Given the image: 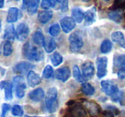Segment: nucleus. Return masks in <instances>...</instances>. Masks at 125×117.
<instances>
[{
    "label": "nucleus",
    "instance_id": "nucleus-15",
    "mask_svg": "<svg viewBox=\"0 0 125 117\" xmlns=\"http://www.w3.org/2000/svg\"><path fill=\"white\" fill-rule=\"evenodd\" d=\"M70 75H71V71L68 67H63V68H58L55 72L56 79L62 81V82H66L70 78Z\"/></svg>",
    "mask_w": 125,
    "mask_h": 117
},
{
    "label": "nucleus",
    "instance_id": "nucleus-7",
    "mask_svg": "<svg viewBox=\"0 0 125 117\" xmlns=\"http://www.w3.org/2000/svg\"><path fill=\"white\" fill-rule=\"evenodd\" d=\"M71 117H87V112L84 106L81 104H74L69 109Z\"/></svg>",
    "mask_w": 125,
    "mask_h": 117
},
{
    "label": "nucleus",
    "instance_id": "nucleus-22",
    "mask_svg": "<svg viewBox=\"0 0 125 117\" xmlns=\"http://www.w3.org/2000/svg\"><path fill=\"white\" fill-rule=\"evenodd\" d=\"M96 19V9L91 8L90 10H87L84 13V21H85L86 25H91L94 23Z\"/></svg>",
    "mask_w": 125,
    "mask_h": 117
},
{
    "label": "nucleus",
    "instance_id": "nucleus-20",
    "mask_svg": "<svg viewBox=\"0 0 125 117\" xmlns=\"http://www.w3.org/2000/svg\"><path fill=\"white\" fill-rule=\"evenodd\" d=\"M112 39L113 42L117 43L118 45H120L122 48H125V37L124 33L120 31L113 32L111 35Z\"/></svg>",
    "mask_w": 125,
    "mask_h": 117
},
{
    "label": "nucleus",
    "instance_id": "nucleus-26",
    "mask_svg": "<svg viewBox=\"0 0 125 117\" xmlns=\"http://www.w3.org/2000/svg\"><path fill=\"white\" fill-rule=\"evenodd\" d=\"M44 36H43V33L42 32L41 29H38L34 33L32 36V40L37 45H43V42H44Z\"/></svg>",
    "mask_w": 125,
    "mask_h": 117
},
{
    "label": "nucleus",
    "instance_id": "nucleus-21",
    "mask_svg": "<svg viewBox=\"0 0 125 117\" xmlns=\"http://www.w3.org/2000/svg\"><path fill=\"white\" fill-rule=\"evenodd\" d=\"M44 95V91L42 88H37V89L33 90L32 91H31L28 97L31 100L34 101V102H40L43 99Z\"/></svg>",
    "mask_w": 125,
    "mask_h": 117
},
{
    "label": "nucleus",
    "instance_id": "nucleus-41",
    "mask_svg": "<svg viewBox=\"0 0 125 117\" xmlns=\"http://www.w3.org/2000/svg\"><path fill=\"white\" fill-rule=\"evenodd\" d=\"M24 117H41V116H25Z\"/></svg>",
    "mask_w": 125,
    "mask_h": 117
},
{
    "label": "nucleus",
    "instance_id": "nucleus-34",
    "mask_svg": "<svg viewBox=\"0 0 125 117\" xmlns=\"http://www.w3.org/2000/svg\"><path fill=\"white\" fill-rule=\"evenodd\" d=\"M53 74H54L53 68L50 65H47L43 71V77L44 78V79H50L53 76Z\"/></svg>",
    "mask_w": 125,
    "mask_h": 117
},
{
    "label": "nucleus",
    "instance_id": "nucleus-39",
    "mask_svg": "<svg viewBox=\"0 0 125 117\" xmlns=\"http://www.w3.org/2000/svg\"><path fill=\"white\" fill-rule=\"evenodd\" d=\"M23 1V7L24 8H28V6H29L30 3H31V0H22Z\"/></svg>",
    "mask_w": 125,
    "mask_h": 117
},
{
    "label": "nucleus",
    "instance_id": "nucleus-6",
    "mask_svg": "<svg viewBox=\"0 0 125 117\" xmlns=\"http://www.w3.org/2000/svg\"><path fill=\"white\" fill-rule=\"evenodd\" d=\"M107 58L105 56L98 57L96 59V65H97V77L101 79L106 75L107 73Z\"/></svg>",
    "mask_w": 125,
    "mask_h": 117
},
{
    "label": "nucleus",
    "instance_id": "nucleus-40",
    "mask_svg": "<svg viewBox=\"0 0 125 117\" xmlns=\"http://www.w3.org/2000/svg\"><path fill=\"white\" fill-rule=\"evenodd\" d=\"M4 6V0H0V9L3 8Z\"/></svg>",
    "mask_w": 125,
    "mask_h": 117
},
{
    "label": "nucleus",
    "instance_id": "nucleus-11",
    "mask_svg": "<svg viewBox=\"0 0 125 117\" xmlns=\"http://www.w3.org/2000/svg\"><path fill=\"white\" fill-rule=\"evenodd\" d=\"M16 37L20 41H25L29 34V27L26 23H21L17 26Z\"/></svg>",
    "mask_w": 125,
    "mask_h": 117
},
{
    "label": "nucleus",
    "instance_id": "nucleus-30",
    "mask_svg": "<svg viewBox=\"0 0 125 117\" xmlns=\"http://www.w3.org/2000/svg\"><path fill=\"white\" fill-rule=\"evenodd\" d=\"M73 77H74V78H75V79H77V81L83 83V81H84V80H86L85 78L83 77V75L82 74V73H81L80 69H79V68L77 66V65L73 66Z\"/></svg>",
    "mask_w": 125,
    "mask_h": 117
},
{
    "label": "nucleus",
    "instance_id": "nucleus-33",
    "mask_svg": "<svg viewBox=\"0 0 125 117\" xmlns=\"http://www.w3.org/2000/svg\"><path fill=\"white\" fill-rule=\"evenodd\" d=\"M49 32H50V34L51 36H53V37L58 36L59 33H61L60 25L59 24H53L50 27V29H49Z\"/></svg>",
    "mask_w": 125,
    "mask_h": 117
},
{
    "label": "nucleus",
    "instance_id": "nucleus-12",
    "mask_svg": "<svg viewBox=\"0 0 125 117\" xmlns=\"http://www.w3.org/2000/svg\"><path fill=\"white\" fill-rule=\"evenodd\" d=\"M82 72L83 75L85 79H90L94 74V66L92 62L87 61L82 65Z\"/></svg>",
    "mask_w": 125,
    "mask_h": 117
},
{
    "label": "nucleus",
    "instance_id": "nucleus-45",
    "mask_svg": "<svg viewBox=\"0 0 125 117\" xmlns=\"http://www.w3.org/2000/svg\"><path fill=\"white\" fill-rule=\"evenodd\" d=\"M124 17H125V10H124Z\"/></svg>",
    "mask_w": 125,
    "mask_h": 117
},
{
    "label": "nucleus",
    "instance_id": "nucleus-1",
    "mask_svg": "<svg viewBox=\"0 0 125 117\" xmlns=\"http://www.w3.org/2000/svg\"><path fill=\"white\" fill-rule=\"evenodd\" d=\"M23 55L30 61L40 62L43 59V52L36 46H32L29 42L26 43L23 46Z\"/></svg>",
    "mask_w": 125,
    "mask_h": 117
},
{
    "label": "nucleus",
    "instance_id": "nucleus-32",
    "mask_svg": "<svg viewBox=\"0 0 125 117\" xmlns=\"http://www.w3.org/2000/svg\"><path fill=\"white\" fill-rule=\"evenodd\" d=\"M3 56H9L12 54L13 52V46L10 41H5V43L3 44Z\"/></svg>",
    "mask_w": 125,
    "mask_h": 117
},
{
    "label": "nucleus",
    "instance_id": "nucleus-16",
    "mask_svg": "<svg viewBox=\"0 0 125 117\" xmlns=\"http://www.w3.org/2000/svg\"><path fill=\"white\" fill-rule=\"evenodd\" d=\"M0 87L4 90V95L6 100H11L13 98V84L10 81H2Z\"/></svg>",
    "mask_w": 125,
    "mask_h": 117
},
{
    "label": "nucleus",
    "instance_id": "nucleus-35",
    "mask_svg": "<svg viewBox=\"0 0 125 117\" xmlns=\"http://www.w3.org/2000/svg\"><path fill=\"white\" fill-rule=\"evenodd\" d=\"M54 5H55V0H43L41 3V7L45 10L54 7Z\"/></svg>",
    "mask_w": 125,
    "mask_h": 117
},
{
    "label": "nucleus",
    "instance_id": "nucleus-19",
    "mask_svg": "<svg viewBox=\"0 0 125 117\" xmlns=\"http://www.w3.org/2000/svg\"><path fill=\"white\" fill-rule=\"evenodd\" d=\"M53 17V11L50 10H43L40 11L38 13V20L39 21V22H41L42 24H46L52 19Z\"/></svg>",
    "mask_w": 125,
    "mask_h": 117
},
{
    "label": "nucleus",
    "instance_id": "nucleus-18",
    "mask_svg": "<svg viewBox=\"0 0 125 117\" xmlns=\"http://www.w3.org/2000/svg\"><path fill=\"white\" fill-rule=\"evenodd\" d=\"M41 82V77L34 71H30L27 74V83L31 87H35Z\"/></svg>",
    "mask_w": 125,
    "mask_h": 117
},
{
    "label": "nucleus",
    "instance_id": "nucleus-28",
    "mask_svg": "<svg viewBox=\"0 0 125 117\" xmlns=\"http://www.w3.org/2000/svg\"><path fill=\"white\" fill-rule=\"evenodd\" d=\"M81 89H82L83 93L85 94L86 96H92L95 91L94 87L89 83H83Z\"/></svg>",
    "mask_w": 125,
    "mask_h": 117
},
{
    "label": "nucleus",
    "instance_id": "nucleus-2",
    "mask_svg": "<svg viewBox=\"0 0 125 117\" xmlns=\"http://www.w3.org/2000/svg\"><path fill=\"white\" fill-rule=\"evenodd\" d=\"M57 89L55 87H51L48 90L45 97V106L49 112L54 113L58 108L57 101Z\"/></svg>",
    "mask_w": 125,
    "mask_h": 117
},
{
    "label": "nucleus",
    "instance_id": "nucleus-44",
    "mask_svg": "<svg viewBox=\"0 0 125 117\" xmlns=\"http://www.w3.org/2000/svg\"><path fill=\"white\" fill-rule=\"evenodd\" d=\"M102 1H104V2H109L110 0H102Z\"/></svg>",
    "mask_w": 125,
    "mask_h": 117
},
{
    "label": "nucleus",
    "instance_id": "nucleus-37",
    "mask_svg": "<svg viewBox=\"0 0 125 117\" xmlns=\"http://www.w3.org/2000/svg\"><path fill=\"white\" fill-rule=\"evenodd\" d=\"M60 4V8H61L62 12H66L68 10V0H55Z\"/></svg>",
    "mask_w": 125,
    "mask_h": 117
},
{
    "label": "nucleus",
    "instance_id": "nucleus-25",
    "mask_svg": "<svg viewBox=\"0 0 125 117\" xmlns=\"http://www.w3.org/2000/svg\"><path fill=\"white\" fill-rule=\"evenodd\" d=\"M72 15L73 19L77 23H81L84 19V14L83 10L79 8H74L72 10Z\"/></svg>",
    "mask_w": 125,
    "mask_h": 117
},
{
    "label": "nucleus",
    "instance_id": "nucleus-42",
    "mask_svg": "<svg viewBox=\"0 0 125 117\" xmlns=\"http://www.w3.org/2000/svg\"><path fill=\"white\" fill-rule=\"evenodd\" d=\"M1 27H2V22H1V18H0V30H1Z\"/></svg>",
    "mask_w": 125,
    "mask_h": 117
},
{
    "label": "nucleus",
    "instance_id": "nucleus-43",
    "mask_svg": "<svg viewBox=\"0 0 125 117\" xmlns=\"http://www.w3.org/2000/svg\"><path fill=\"white\" fill-rule=\"evenodd\" d=\"M83 2H89V1H90V0H82Z\"/></svg>",
    "mask_w": 125,
    "mask_h": 117
},
{
    "label": "nucleus",
    "instance_id": "nucleus-4",
    "mask_svg": "<svg viewBox=\"0 0 125 117\" xmlns=\"http://www.w3.org/2000/svg\"><path fill=\"white\" fill-rule=\"evenodd\" d=\"M70 50L73 52H77L83 46V36L79 32L73 33L69 37Z\"/></svg>",
    "mask_w": 125,
    "mask_h": 117
},
{
    "label": "nucleus",
    "instance_id": "nucleus-14",
    "mask_svg": "<svg viewBox=\"0 0 125 117\" xmlns=\"http://www.w3.org/2000/svg\"><path fill=\"white\" fill-rule=\"evenodd\" d=\"M34 68V65L31 63H27V62H21L18 63L15 67H14V71L17 74H26V73H29L31 69Z\"/></svg>",
    "mask_w": 125,
    "mask_h": 117
},
{
    "label": "nucleus",
    "instance_id": "nucleus-31",
    "mask_svg": "<svg viewBox=\"0 0 125 117\" xmlns=\"http://www.w3.org/2000/svg\"><path fill=\"white\" fill-rule=\"evenodd\" d=\"M51 62H52L54 66H59L61 63L63 62V57L60 53L54 52L51 56Z\"/></svg>",
    "mask_w": 125,
    "mask_h": 117
},
{
    "label": "nucleus",
    "instance_id": "nucleus-5",
    "mask_svg": "<svg viewBox=\"0 0 125 117\" xmlns=\"http://www.w3.org/2000/svg\"><path fill=\"white\" fill-rule=\"evenodd\" d=\"M100 86H101L102 91H104L107 96H114L119 91L118 86L111 80H103L100 83Z\"/></svg>",
    "mask_w": 125,
    "mask_h": 117
},
{
    "label": "nucleus",
    "instance_id": "nucleus-9",
    "mask_svg": "<svg viewBox=\"0 0 125 117\" xmlns=\"http://www.w3.org/2000/svg\"><path fill=\"white\" fill-rule=\"evenodd\" d=\"M14 82L16 85L15 86V94L16 97L19 98H22L25 96V90H26V84L23 80V78L21 76H17L14 79Z\"/></svg>",
    "mask_w": 125,
    "mask_h": 117
},
{
    "label": "nucleus",
    "instance_id": "nucleus-36",
    "mask_svg": "<svg viewBox=\"0 0 125 117\" xmlns=\"http://www.w3.org/2000/svg\"><path fill=\"white\" fill-rule=\"evenodd\" d=\"M23 109L21 107L20 105H15L12 108V114L15 116H18V117H21L23 116Z\"/></svg>",
    "mask_w": 125,
    "mask_h": 117
},
{
    "label": "nucleus",
    "instance_id": "nucleus-23",
    "mask_svg": "<svg viewBox=\"0 0 125 117\" xmlns=\"http://www.w3.org/2000/svg\"><path fill=\"white\" fill-rule=\"evenodd\" d=\"M43 45V47H44V50L47 53L53 52L56 48L55 41L54 40V39L50 38V37H47V38H45Z\"/></svg>",
    "mask_w": 125,
    "mask_h": 117
},
{
    "label": "nucleus",
    "instance_id": "nucleus-3",
    "mask_svg": "<svg viewBox=\"0 0 125 117\" xmlns=\"http://www.w3.org/2000/svg\"><path fill=\"white\" fill-rule=\"evenodd\" d=\"M113 70L120 79H125V55H116L113 60Z\"/></svg>",
    "mask_w": 125,
    "mask_h": 117
},
{
    "label": "nucleus",
    "instance_id": "nucleus-10",
    "mask_svg": "<svg viewBox=\"0 0 125 117\" xmlns=\"http://www.w3.org/2000/svg\"><path fill=\"white\" fill-rule=\"evenodd\" d=\"M60 23H61V28H62L63 32L66 33H68L71 31H73L76 26V22L72 17H69V16L63 17L61 20V22H60Z\"/></svg>",
    "mask_w": 125,
    "mask_h": 117
},
{
    "label": "nucleus",
    "instance_id": "nucleus-17",
    "mask_svg": "<svg viewBox=\"0 0 125 117\" xmlns=\"http://www.w3.org/2000/svg\"><path fill=\"white\" fill-rule=\"evenodd\" d=\"M124 13L123 12V10H111L107 14L108 18L117 23H120L122 22L124 19Z\"/></svg>",
    "mask_w": 125,
    "mask_h": 117
},
{
    "label": "nucleus",
    "instance_id": "nucleus-46",
    "mask_svg": "<svg viewBox=\"0 0 125 117\" xmlns=\"http://www.w3.org/2000/svg\"><path fill=\"white\" fill-rule=\"evenodd\" d=\"M123 98H124V100H125V97H123Z\"/></svg>",
    "mask_w": 125,
    "mask_h": 117
},
{
    "label": "nucleus",
    "instance_id": "nucleus-13",
    "mask_svg": "<svg viewBox=\"0 0 125 117\" xmlns=\"http://www.w3.org/2000/svg\"><path fill=\"white\" fill-rule=\"evenodd\" d=\"M22 16V13L18 8L12 7L9 9L8 15H7V22L9 23H13L15 22Z\"/></svg>",
    "mask_w": 125,
    "mask_h": 117
},
{
    "label": "nucleus",
    "instance_id": "nucleus-8",
    "mask_svg": "<svg viewBox=\"0 0 125 117\" xmlns=\"http://www.w3.org/2000/svg\"><path fill=\"white\" fill-rule=\"evenodd\" d=\"M83 105L84 106L85 109L88 111L89 115L91 116L94 117L99 116L100 112V109L96 103L93 102V101H89V100H84L83 103Z\"/></svg>",
    "mask_w": 125,
    "mask_h": 117
},
{
    "label": "nucleus",
    "instance_id": "nucleus-27",
    "mask_svg": "<svg viewBox=\"0 0 125 117\" xmlns=\"http://www.w3.org/2000/svg\"><path fill=\"white\" fill-rule=\"evenodd\" d=\"M39 3L40 0H31V3L27 8V12L29 15H34L38 12Z\"/></svg>",
    "mask_w": 125,
    "mask_h": 117
},
{
    "label": "nucleus",
    "instance_id": "nucleus-38",
    "mask_svg": "<svg viewBox=\"0 0 125 117\" xmlns=\"http://www.w3.org/2000/svg\"><path fill=\"white\" fill-rule=\"evenodd\" d=\"M10 109V106L8 104H4L2 107V117H5V116L7 115L8 111Z\"/></svg>",
    "mask_w": 125,
    "mask_h": 117
},
{
    "label": "nucleus",
    "instance_id": "nucleus-29",
    "mask_svg": "<svg viewBox=\"0 0 125 117\" xmlns=\"http://www.w3.org/2000/svg\"><path fill=\"white\" fill-rule=\"evenodd\" d=\"M112 44L109 39H105L101 43V45H100V51H101V53H104V54L108 53L112 51Z\"/></svg>",
    "mask_w": 125,
    "mask_h": 117
},
{
    "label": "nucleus",
    "instance_id": "nucleus-47",
    "mask_svg": "<svg viewBox=\"0 0 125 117\" xmlns=\"http://www.w3.org/2000/svg\"><path fill=\"white\" fill-rule=\"evenodd\" d=\"M124 117H125V116H124Z\"/></svg>",
    "mask_w": 125,
    "mask_h": 117
},
{
    "label": "nucleus",
    "instance_id": "nucleus-24",
    "mask_svg": "<svg viewBox=\"0 0 125 117\" xmlns=\"http://www.w3.org/2000/svg\"><path fill=\"white\" fill-rule=\"evenodd\" d=\"M16 37V31L13 25H9L4 31V39L7 41H13Z\"/></svg>",
    "mask_w": 125,
    "mask_h": 117
}]
</instances>
